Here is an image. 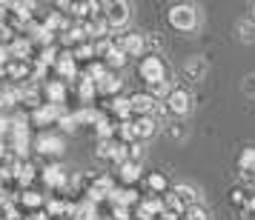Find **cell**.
Masks as SVG:
<instances>
[{
  "instance_id": "obj_40",
  "label": "cell",
  "mask_w": 255,
  "mask_h": 220,
  "mask_svg": "<svg viewBox=\"0 0 255 220\" xmlns=\"http://www.w3.org/2000/svg\"><path fill=\"white\" fill-rule=\"evenodd\" d=\"M253 20H255V3H253Z\"/></svg>"
},
{
  "instance_id": "obj_34",
  "label": "cell",
  "mask_w": 255,
  "mask_h": 220,
  "mask_svg": "<svg viewBox=\"0 0 255 220\" xmlns=\"http://www.w3.org/2000/svg\"><path fill=\"white\" fill-rule=\"evenodd\" d=\"M140 157H143V143H140V140H135V143L129 146V160L140 163Z\"/></svg>"
},
{
  "instance_id": "obj_22",
  "label": "cell",
  "mask_w": 255,
  "mask_h": 220,
  "mask_svg": "<svg viewBox=\"0 0 255 220\" xmlns=\"http://www.w3.org/2000/svg\"><path fill=\"white\" fill-rule=\"evenodd\" d=\"M118 169H121V180H124L127 186L138 183V177H140V163H132V160H127V163H121Z\"/></svg>"
},
{
  "instance_id": "obj_1",
  "label": "cell",
  "mask_w": 255,
  "mask_h": 220,
  "mask_svg": "<svg viewBox=\"0 0 255 220\" xmlns=\"http://www.w3.org/2000/svg\"><path fill=\"white\" fill-rule=\"evenodd\" d=\"M169 26L178 29V32L192 35V32L201 29V9H198L195 3H175L172 9H169Z\"/></svg>"
},
{
  "instance_id": "obj_15",
  "label": "cell",
  "mask_w": 255,
  "mask_h": 220,
  "mask_svg": "<svg viewBox=\"0 0 255 220\" xmlns=\"http://www.w3.org/2000/svg\"><path fill=\"white\" fill-rule=\"evenodd\" d=\"M83 32H86V37H101V40H106L112 29H109V23H106L104 12H101L98 17H89V23L83 26Z\"/></svg>"
},
{
  "instance_id": "obj_31",
  "label": "cell",
  "mask_w": 255,
  "mask_h": 220,
  "mask_svg": "<svg viewBox=\"0 0 255 220\" xmlns=\"http://www.w3.org/2000/svg\"><path fill=\"white\" fill-rule=\"evenodd\" d=\"M169 92H172V89L166 86V80H161V83H152V86H149V94L155 97V100H161V103L166 100V94H169Z\"/></svg>"
},
{
  "instance_id": "obj_5",
  "label": "cell",
  "mask_w": 255,
  "mask_h": 220,
  "mask_svg": "<svg viewBox=\"0 0 255 220\" xmlns=\"http://www.w3.org/2000/svg\"><path fill=\"white\" fill-rule=\"evenodd\" d=\"M181 72H184V77L189 83H201L209 74V63H207V58H204V55H189V58L184 60Z\"/></svg>"
},
{
  "instance_id": "obj_9",
  "label": "cell",
  "mask_w": 255,
  "mask_h": 220,
  "mask_svg": "<svg viewBox=\"0 0 255 220\" xmlns=\"http://www.w3.org/2000/svg\"><path fill=\"white\" fill-rule=\"evenodd\" d=\"M118 46L127 52V58H138V55H143V49H146V37L138 35V32H127V35H121Z\"/></svg>"
},
{
  "instance_id": "obj_29",
  "label": "cell",
  "mask_w": 255,
  "mask_h": 220,
  "mask_svg": "<svg viewBox=\"0 0 255 220\" xmlns=\"http://www.w3.org/2000/svg\"><path fill=\"white\" fill-rule=\"evenodd\" d=\"M20 206H29V209L43 206V195H37V192H32V189H26L23 195H20Z\"/></svg>"
},
{
  "instance_id": "obj_32",
  "label": "cell",
  "mask_w": 255,
  "mask_h": 220,
  "mask_svg": "<svg viewBox=\"0 0 255 220\" xmlns=\"http://www.w3.org/2000/svg\"><path fill=\"white\" fill-rule=\"evenodd\" d=\"M184 220H212V218H209V212L204 206H192V209H186Z\"/></svg>"
},
{
  "instance_id": "obj_36",
  "label": "cell",
  "mask_w": 255,
  "mask_h": 220,
  "mask_svg": "<svg viewBox=\"0 0 255 220\" xmlns=\"http://www.w3.org/2000/svg\"><path fill=\"white\" fill-rule=\"evenodd\" d=\"M58 123H60V129H63V132H75V129H78V123H75V117H72V115H63Z\"/></svg>"
},
{
  "instance_id": "obj_8",
  "label": "cell",
  "mask_w": 255,
  "mask_h": 220,
  "mask_svg": "<svg viewBox=\"0 0 255 220\" xmlns=\"http://www.w3.org/2000/svg\"><path fill=\"white\" fill-rule=\"evenodd\" d=\"M55 69H58L60 80H75V77H78V60H75V55H72V49H63V52L58 55Z\"/></svg>"
},
{
  "instance_id": "obj_4",
  "label": "cell",
  "mask_w": 255,
  "mask_h": 220,
  "mask_svg": "<svg viewBox=\"0 0 255 220\" xmlns=\"http://www.w3.org/2000/svg\"><path fill=\"white\" fill-rule=\"evenodd\" d=\"M138 72H140V77L149 83V86H152V83L166 80V66H163V60L158 58V55H146V58L140 60Z\"/></svg>"
},
{
  "instance_id": "obj_28",
  "label": "cell",
  "mask_w": 255,
  "mask_h": 220,
  "mask_svg": "<svg viewBox=\"0 0 255 220\" xmlns=\"http://www.w3.org/2000/svg\"><path fill=\"white\" fill-rule=\"evenodd\" d=\"M72 55H75V60H89L92 63V58H95V46L86 40V43H78V46L72 49Z\"/></svg>"
},
{
  "instance_id": "obj_19",
  "label": "cell",
  "mask_w": 255,
  "mask_h": 220,
  "mask_svg": "<svg viewBox=\"0 0 255 220\" xmlns=\"http://www.w3.org/2000/svg\"><path fill=\"white\" fill-rule=\"evenodd\" d=\"M127 60H129L127 52L118 46V43H112V46H109V52L104 55V63L109 66V72H112V69H121V66H127Z\"/></svg>"
},
{
  "instance_id": "obj_26",
  "label": "cell",
  "mask_w": 255,
  "mask_h": 220,
  "mask_svg": "<svg viewBox=\"0 0 255 220\" xmlns=\"http://www.w3.org/2000/svg\"><path fill=\"white\" fill-rule=\"evenodd\" d=\"M106 74H109V66H106L104 60H98V63H89V69H86V74H83V77H89V80L101 83Z\"/></svg>"
},
{
  "instance_id": "obj_21",
  "label": "cell",
  "mask_w": 255,
  "mask_h": 220,
  "mask_svg": "<svg viewBox=\"0 0 255 220\" xmlns=\"http://www.w3.org/2000/svg\"><path fill=\"white\" fill-rule=\"evenodd\" d=\"M121 86H124V80H121L118 74H112V72H109L104 80L98 83V94H106V97H109V94H118V92H121Z\"/></svg>"
},
{
  "instance_id": "obj_3",
  "label": "cell",
  "mask_w": 255,
  "mask_h": 220,
  "mask_svg": "<svg viewBox=\"0 0 255 220\" xmlns=\"http://www.w3.org/2000/svg\"><path fill=\"white\" fill-rule=\"evenodd\" d=\"M104 17L109 29H127L129 20H132V6L127 0H112V3H104Z\"/></svg>"
},
{
  "instance_id": "obj_23",
  "label": "cell",
  "mask_w": 255,
  "mask_h": 220,
  "mask_svg": "<svg viewBox=\"0 0 255 220\" xmlns=\"http://www.w3.org/2000/svg\"><path fill=\"white\" fill-rule=\"evenodd\" d=\"M238 169L244 174H255V146H247V149L238 154Z\"/></svg>"
},
{
  "instance_id": "obj_30",
  "label": "cell",
  "mask_w": 255,
  "mask_h": 220,
  "mask_svg": "<svg viewBox=\"0 0 255 220\" xmlns=\"http://www.w3.org/2000/svg\"><path fill=\"white\" fill-rule=\"evenodd\" d=\"M166 186H169V180H166L161 172H152V174H149V189H152V192L163 195V192H166Z\"/></svg>"
},
{
  "instance_id": "obj_17",
  "label": "cell",
  "mask_w": 255,
  "mask_h": 220,
  "mask_svg": "<svg viewBox=\"0 0 255 220\" xmlns=\"http://www.w3.org/2000/svg\"><path fill=\"white\" fill-rule=\"evenodd\" d=\"M112 206H124V209H132L138 206V192L132 189V186H124V189H118L115 195H112V200H109Z\"/></svg>"
},
{
  "instance_id": "obj_16",
  "label": "cell",
  "mask_w": 255,
  "mask_h": 220,
  "mask_svg": "<svg viewBox=\"0 0 255 220\" xmlns=\"http://www.w3.org/2000/svg\"><path fill=\"white\" fill-rule=\"evenodd\" d=\"M43 94L49 97L52 106H63L66 103V80H52L43 86Z\"/></svg>"
},
{
  "instance_id": "obj_33",
  "label": "cell",
  "mask_w": 255,
  "mask_h": 220,
  "mask_svg": "<svg viewBox=\"0 0 255 220\" xmlns=\"http://www.w3.org/2000/svg\"><path fill=\"white\" fill-rule=\"evenodd\" d=\"M241 94H247V97H255V74H247L241 80Z\"/></svg>"
},
{
  "instance_id": "obj_25",
  "label": "cell",
  "mask_w": 255,
  "mask_h": 220,
  "mask_svg": "<svg viewBox=\"0 0 255 220\" xmlns=\"http://www.w3.org/2000/svg\"><path fill=\"white\" fill-rule=\"evenodd\" d=\"M78 94H81L83 103L89 106V103H92V97L98 94V83L89 80V77H81V89H78Z\"/></svg>"
},
{
  "instance_id": "obj_20",
  "label": "cell",
  "mask_w": 255,
  "mask_h": 220,
  "mask_svg": "<svg viewBox=\"0 0 255 220\" xmlns=\"http://www.w3.org/2000/svg\"><path fill=\"white\" fill-rule=\"evenodd\" d=\"M109 112L115 117H121V123H127L129 117H132V103H129V97H115V100L109 103Z\"/></svg>"
},
{
  "instance_id": "obj_18",
  "label": "cell",
  "mask_w": 255,
  "mask_h": 220,
  "mask_svg": "<svg viewBox=\"0 0 255 220\" xmlns=\"http://www.w3.org/2000/svg\"><path fill=\"white\" fill-rule=\"evenodd\" d=\"M155 132H158V120L155 117H135V135H138L140 143L149 140Z\"/></svg>"
},
{
  "instance_id": "obj_39",
  "label": "cell",
  "mask_w": 255,
  "mask_h": 220,
  "mask_svg": "<svg viewBox=\"0 0 255 220\" xmlns=\"http://www.w3.org/2000/svg\"><path fill=\"white\" fill-rule=\"evenodd\" d=\"M3 154H6V143H3V140H0V157H3Z\"/></svg>"
},
{
  "instance_id": "obj_12",
  "label": "cell",
  "mask_w": 255,
  "mask_h": 220,
  "mask_svg": "<svg viewBox=\"0 0 255 220\" xmlns=\"http://www.w3.org/2000/svg\"><path fill=\"white\" fill-rule=\"evenodd\" d=\"M40 177H43V183H46L49 189H66V186H69V172H66L63 166H58V163L49 166V169H43Z\"/></svg>"
},
{
  "instance_id": "obj_37",
  "label": "cell",
  "mask_w": 255,
  "mask_h": 220,
  "mask_svg": "<svg viewBox=\"0 0 255 220\" xmlns=\"http://www.w3.org/2000/svg\"><path fill=\"white\" fill-rule=\"evenodd\" d=\"M9 132H12V120H9L6 115H0V138L9 135Z\"/></svg>"
},
{
  "instance_id": "obj_13",
  "label": "cell",
  "mask_w": 255,
  "mask_h": 220,
  "mask_svg": "<svg viewBox=\"0 0 255 220\" xmlns=\"http://www.w3.org/2000/svg\"><path fill=\"white\" fill-rule=\"evenodd\" d=\"M172 192L181 197V203H184L186 209L201 206V192H198L192 183H175V186H172Z\"/></svg>"
},
{
  "instance_id": "obj_6",
  "label": "cell",
  "mask_w": 255,
  "mask_h": 220,
  "mask_svg": "<svg viewBox=\"0 0 255 220\" xmlns=\"http://www.w3.org/2000/svg\"><path fill=\"white\" fill-rule=\"evenodd\" d=\"M86 195H89V203H104V200H112V195H115V186H112V177H98V180H92L89 183V189H86Z\"/></svg>"
},
{
  "instance_id": "obj_38",
  "label": "cell",
  "mask_w": 255,
  "mask_h": 220,
  "mask_svg": "<svg viewBox=\"0 0 255 220\" xmlns=\"http://www.w3.org/2000/svg\"><path fill=\"white\" fill-rule=\"evenodd\" d=\"M49 218V215H46V212H43V215H32V218H29V220H46Z\"/></svg>"
},
{
  "instance_id": "obj_2",
  "label": "cell",
  "mask_w": 255,
  "mask_h": 220,
  "mask_svg": "<svg viewBox=\"0 0 255 220\" xmlns=\"http://www.w3.org/2000/svg\"><path fill=\"white\" fill-rule=\"evenodd\" d=\"M163 109H166V115H172L175 120H181L192 112V94L181 89V86H175L172 92L166 94V100H163Z\"/></svg>"
},
{
  "instance_id": "obj_7",
  "label": "cell",
  "mask_w": 255,
  "mask_h": 220,
  "mask_svg": "<svg viewBox=\"0 0 255 220\" xmlns=\"http://www.w3.org/2000/svg\"><path fill=\"white\" fill-rule=\"evenodd\" d=\"M35 149L40 151V154L58 157L60 151H63V138H60V135H52V132H43V135L35 140Z\"/></svg>"
},
{
  "instance_id": "obj_27",
  "label": "cell",
  "mask_w": 255,
  "mask_h": 220,
  "mask_svg": "<svg viewBox=\"0 0 255 220\" xmlns=\"http://www.w3.org/2000/svg\"><path fill=\"white\" fill-rule=\"evenodd\" d=\"M115 146H118V140H98V149H95V154L101 157V160H112L115 157Z\"/></svg>"
},
{
  "instance_id": "obj_11",
  "label": "cell",
  "mask_w": 255,
  "mask_h": 220,
  "mask_svg": "<svg viewBox=\"0 0 255 220\" xmlns=\"http://www.w3.org/2000/svg\"><path fill=\"white\" fill-rule=\"evenodd\" d=\"M163 212V200L161 197H146V200H140L138 206H135V215H138L140 220H155V218H161Z\"/></svg>"
},
{
  "instance_id": "obj_24",
  "label": "cell",
  "mask_w": 255,
  "mask_h": 220,
  "mask_svg": "<svg viewBox=\"0 0 255 220\" xmlns=\"http://www.w3.org/2000/svg\"><path fill=\"white\" fill-rule=\"evenodd\" d=\"M163 129H166V138L172 140V143H184L189 138V126H184L181 120H175V123H169V126H163Z\"/></svg>"
},
{
  "instance_id": "obj_14",
  "label": "cell",
  "mask_w": 255,
  "mask_h": 220,
  "mask_svg": "<svg viewBox=\"0 0 255 220\" xmlns=\"http://www.w3.org/2000/svg\"><path fill=\"white\" fill-rule=\"evenodd\" d=\"M235 40L244 43V46H255V20L241 17V20L235 23Z\"/></svg>"
},
{
  "instance_id": "obj_35",
  "label": "cell",
  "mask_w": 255,
  "mask_h": 220,
  "mask_svg": "<svg viewBox=\"0 0 255 220\" xmlns=\"http://www.w3.org/2000/svg\"><path fill=\"white\" fill-rule=\"evenodd\" d=\"M232 203H235V206H247V203H250V195H247L244 189H232Z\"/></svg>"
},
{
  "instance_id": "obj_10",
  "label": "cell",
  "mask_w": 255,
  "mask_h": 220,
  "mask_svg": "<svg viewBox=\"0 0 255 220\" xmlns=\"http://www.w3.org/2000/svg\"><path fill=\"white\" fill-rule=\"evenodd\" d=\"M63 117V106H52V103H43L37 106L35 112H32V120H35V126H49V123H55Z\"/></svg>"
}]
</instances>
